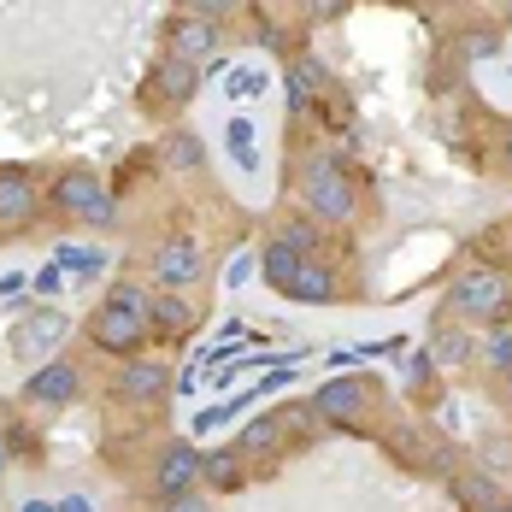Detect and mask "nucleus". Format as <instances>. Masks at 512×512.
Here are the masks:
<instances>
[{
	"label": "nucleus",
	"mask_w": 512,
	"mask_h": 512,
	"mask_svg": "<svg viewBox=\"0 0 512 512\" xmlns=\"http://www.w3.org/2000/svg\"><path fill=\"white\" fill-rule=\"evenodd\" d=\"M148 330H154V289H142V283H112L106 301L95 307V318H89L95 348L118 359H136Z\"/></svg>",
	"instance_id": "1"
},
{
	"label": "nucleus",
	"mask_w": 512,
	"mask_h": 512,
	"mask_svg": "<svg viewBox=\"0 0 512 512\" xmlns=\"http://www.w3.org/2000/svg\"><path fill=\"white\" fill-rule=\"evenodd\" d=\"M301 201H307L312 224H348L359 212V189L336 154H312L301 171Z\"/></svg>",
	"instance_id": "2"
},
{
	"label": "nucleus",
	"mask_w": 512,
	"mask_h": 512,
	"mask_svg": "<svg viewBox=\"0 0 512 512\" xmlns=\"http://www.w3.org/2000/svg\"><path fill=\"white\" fill-rule=\"evenodd\" d=\"M448 312L501 330V324L512 318V277L507 271H495V265H471V271H460L454 289H448Z\"/></svg>",
	"instance_id": "3"
},
{
	"label": "nucleus",
	"mask_w": 512,
	"mask_h": 512,
	"mask_svg": "<svg viewBox=\"0 0 512 512\" xmlns=\"http://www.w3.org/2000/svg\"><path fill=\"white\" fill-rule=\"evenodd\" d=\"M65 218H77V224H95V230H112L118 224V195H112V183H101L95 171H65L59 183H53L48 195Z\"/></svg>",
	"instance_id": "4"
},
{
	"label": "nucleus",
	"mask_w": 512,
	"mask_h": 512,
	"mask_svg": "<svg viewBox=\"0 0 512 512\" xmlns=\"http://www.w3.org/2000/svg\"><path fill=\"white\" fill-rule=\"evenodd\" d=\"M148 271H154L159 295H189V289L206 277V248L189 236V230H171V236H159Z\"/></svg>",
	"instance_id": "5"
},
{
	"label": "nucleus",
	"mask_w": 512,
	"mask_h": 512,
	"mask_svg": "<svg viewBox=\"0 0 512 512\" xmlns=\"http://www.w3.org/2000/svg\"><path fill=\"white\" fill-rule=\"evenodd\" d=\"M71 336V318L59 307H36L18 330H12V359H24V365H48V354Z\"/></svg>",
	"instance_id": "6"
},
{
	"label": "nucleus",
	"mask_w": 512,
	"mask_h": 512,
	"mask_svg": "<svg viewBox=\"0 0 512 512\" xmlns=\"http://www.w3.org/2000/svg\"><path fill=\"white\" fill-rule=\"evenodd\" d=\"M42 218V183L24 165H0V230H30Z\"/></svg>",
	"instance_id": "7"
},
{
	"label": "nucleus",
	"mask_w": 512,
	"mask_h": 512,
	"mask_svg": "<svg viewBox=\"0 0 512 512\" xmlns=\"http://www.w3.org/2000/svg\"><path fill=\"white\" fill-rule=\"evenodd\" d=\"M201 448L195 442H165L154 460V495L165 501H177V495H189V489H201Z\"/></svg>",
	"instance_id": "8"
},
{
	"label": "nucleus",
	"mask_w": 512,
	"mask_h": 512,
	"mask_svg": "<svg viewBox=\"0 0 512 512\" xmlns=\"http://www.w3.org/2000/svg\"><path fill=\"white\" fill-rule=\"evenodd\" d=\"M307 407H312L318 424H359V418L371 412V389H365L359 377H330Z\"/></svg>",
	"instance_id": "9"
},
{
	"label": "nucleus",
	"mask_w": 512,
	"mask_h": 512,
	"mask_svg": "<svg viewBox=\"0 0 512 512\" xmlns=\"http://www.w3.org/2000/svg\"><path fill=\"white\" fill-rule=\"evenodd\" d=\"M77 395H83V371H77L71 359H48V365H36L30 383H24V401H30V407H71Z\"/></svg>",
	"instance_id": "10"
},
{
	"label": "nucleus",
	"mask_w": 512,
	"mask_h": 512,
	"mask_svg": "<svg viewBox=\"0 0 512 512\" xmlns=\"http://www.w3.org/2000/svg\"><path fill=\"white\" fill-rule=\"evenodd\" d=\"M112 389L130 407H159L165 389H171V365H159V359H124L118 377H112Z\"/></svg>",
	"instance_id": "11"
},
{
	"label": "nucleus",
	"mask_w": 512,
	"mask_h": 512,
	"mask_svg": "<svg viewBox=\"0 0 512 512\" xmlns=\"http://www.w3.org/2000/svg\"><path fill=\"white\" fill-rule=\"evenodd\" d=\"M218 42H224V36H218V24H212V18L183 12V18L171 24V59H183V65H195V71L218 59Z\"/></svg>",
	"instance_id": "12"
},
{
	"label": "nucleus",
	"mask_w": 512,
	"mask_h": 512,
	"mask_svg": "<svg viewBox=\"0 0 512 512\" xmlns=\"http://www.w3.org/2000/svg\"><path fill=\"white\" fill-rule=\"evenodd\" d=\"M148 89H154V106H189L195 89H201V71L165 53V59L154 65V77H148Z\"/></svg>",
	"instance_id": "13"
},
{
	"label": "nucleus",
	"mask_w": 512,
	"mask_h": 512,
	"mask_svg": "<svg viewBox=\"0 0 512 512\" xmlns=\"http://www.w3.org/2000/svg\"><path fill=\"white\" fill-rule=\"evenodd\" d=\"M324 83H330V77H324V65H318V59H295V65H289V77H283L289 112H307V106L324 95Z\"/></svg>",
	"instance_id": "14"
},
{
	"label": "nucleus",
	"mask_w": 512,
	"mask_h": 512,
	"mask_svg": "<svg viewBox=\"0 0 512 512\" xmlns=\"http://www.w3.org/2000/svg\"><path fill=\"white\" fill-rule=\"evenodd\" d=\"M189 330H195V301L189 295H154V336L183 342Z\"/></svg>",
	"instance_id": "15"
},
{
	"label": "nucleus",
	"mask_w": 512,
	"mask_h": 512,
	"mask_svg": "<svg viewBox=\"0 0 512 512\" xmlns=\"http://www.w3.org/2000/svg\"><path fill=\"white\" fill-rule=\"evenodd\" d=\"M283 295H289V301H301V307H330V301H336V277H330V265L307 259V265H301V277H295Z\"/></svg>",
	"instance_id": "16"
},
{
	"label": "nucleus",
	"mask_w": 512,
	"mask_h": 512,
	"mask_svg": "<svg viewBox=\"0 0 512 512\" xmlns=\"http://www.w3.org/2000/svg\"><path fill=\"white\" fill-rule=\"evenodd\" d=\"M277 442H283V412H277V418H254V424L236 436L230 454H236V460H259V454H271Z\"/></svg>",
	"instance_id": "17"
},
{
	"label": "nucleus",
	"mask_w": 512,
	"mask_h": 512,
	"mask_svg": "<svg viewBox=\"0 0 512 512\" xmlns=\"http://www.w3.org/2000/svg\"><path fill=\"white\" fill-rule=\"evenodd\" d=\"M301 265H307V259H301V254H289L283 242H271V248L259 254V277H265V283H271V289L283 295V289H289V283L301 277Z\"/></svg>",
	"instance_id": "18"
},
{
	"label": "nucleus",
	"mask_w": 512,
	"mask_h": 512,
	"mask_svg": "<svg viewBox=\"0 0 512 512\" xmlns=\"http://www.w3.org/2000/svg\"><path fill=\"white\" fill-rule=\"evenodd\" d=\"M201 483H212V489H242V460H236L230 448L206 454L201 460Z\"/></svg>",
	"instance_id": "19"
},
{
	"label": "nucleus",
	"mask_w": 512,
	"mask_h": 512,
	"mask_svg": "<svg viewBox=\"0 0 512 512\" xmlns=\"http://www.w3.org/2000/svg\"><path fill=\"white\" fill-rule=\"evenodd\" d=\"M201 159H206L201 136H189V130H171V136H165V165H171V171H195Z\"/></svg>",
	"instance_id": "20"
},
{
	"label": "nucleus",
	"mask_w": 512,
	"mask_h": 512,
	"mask_svg": "<svg viewBox=\"0 0 512 512\" xmlns=\"http://www.w3.org/2000/svg\"><path fill=\"white\" fill-rule=\"evenodd\" d=\"M454 495H460L465 507H477V512L501 507V489H495L489 477H477V471H471V477H454Z\"/></svg>",
	"instance_id": "21"
},
{
	"label": "nucleus",
	"mask_w": 512,
	"mask_h": 512,
	"mask_svg": "<svg viewBox=\"0 0 512 512\" xmlns=\"http://www.w3.org/2000/svg\"><path fill=\"white\" fill-rule=\"evenodd\" d=\"M224 142H230V159H236L242 171H259V154H254V124H248V118H230Z\"/></svg>",
	"instance_id": "22"
},
{
	"label": "nucleus",
	"mask_w": 512,
	"mask_h": 512,
	"mask_svg": "<svg viewBox=\"0 0 512 512\" xmlns=\"http://www.w3.org/2000/svg\"><path fill=\"white\" fill-rule=\"evenodd\" d=\"M318 236H324V230H318L312 218H295V224H283V230H277V242H283L289 254H301V259H312V248H318Z\"/></svg>",
	"instance_id": "23"
},
{
	"label": "nucleus",
	"mask_w": 512,
	"mask_h": 512,
	"mask_svg": "<svg viewBox=\"0 0 512 512\" xmlns=\"http://www.w3.org/2000/svg\"><path fill=\"white\" fill-rule=\"evenodd\" d=\"M53 265H59V271H83V277H95V271H106V254L101 248H59Z\"/></svg>",
	"instance_id": "24"
},
{
	"label": "nucleus",
	"mask_w": 512,
	"mask_h": 512,
	"mask_svg": "<svg viewBox=\"0 0 512 512\" xmlns=\"http://www.w3.org/2000/svg\"><path fill=\"white\" fill-rule=\"evenodd\" d=\"M436 354L448 359V365H465V359H471V336H465V330H442V336H436Z\"/></svg>",
	"instance_id": "25"
},
{
	"label": "nucleus",
	"mask_w": 512,
	"mask_h": 512,
	"mask_svg": "<svg viewBox=\"0 0 512 512\" xmlns=\"http://www.w3.org/2000/svg\"><path fill=\"white\" fill-rule=\"evenodd\" d=\"M483 354H489V365H495V371H512V330H507V324L489 336V348H483Z\"/></svg>",
	"instance_id": "26"
},
{
	"label": "nucleus",
	"mask_w": 512,
	"mask_h": 512,
	"mask_svg": "<svg viewBox=\"0 0 512 512\" xmlns=\"http://www.w3.org/2000/svg\"><path fill=\"white\" fill-rule=\"evenodd\" d=\"M259 71H230V95H259Z\"/></svg>",
	"instance_id": "27"
},
{
	"label": "nucleus",
	"mask_w": 512,
	"mask_h": 512,
	"mask_svg": "<svg viewBox=\"0 0 512 512\" xmlns=\"http://www.w3.org/2000/svg\"><path fill=\"white\" fill-rule=\"evenodd\" d=\"M165 512H212V507H206V495H201V489H189V495L165 501Z\"/></svg>",
	"instance_id": "28"
},
{
	"label": "nucleus",
	"mask_w": 512,
	"mask_h": 512,
	"mask_svg": "<svg viewBox=\"0 0 512 512\" xmlns=\"http://www.w3.org/2000/svg\"><path fill=\"white\" fill-rule=\"evenodd\" d=\"M489 53H495V36H489V30L465 36V59H489Z\"/></svg>",
	"instance_id": "29"
},
{
	"label": "nucleus",
	"mask_w": 512,
	"mask_h": 512,
	"mask_svg": "<svg viewBox=\"0 0 512 512\" xmlns=\"http://www.w3.org/2000/svg\"><path fill=\"white\" fill-rule=\"evenodd\" d=\"M59 283H65V277H59V265H42V271L30 277V289H36V295H53Z\"/></svg>",
	"instance_id": "30"
},
{
	"label": "nucleus",
	"mask_w": 512,
	"mask_h": 512,
	"mask_svg": "<svg viewBox=\"0 0 512 512\" xmlns=\"http://www.w3.org/2000/svg\"><path fill=\"white\" fill-rule=\"evenodd\" d=\"M53 512H95V501H89V495H65Z\"/></svg>",
	"instance_id": "31"
},
{
	"label": "nucleus",
	"mask_w": 512,
	"mask_h": 512,
	"mask_svg": "<svg viewBox=\"0 0 512 512\" xmlns=\"http://www.w3.org/2000/svg\"><path fill=\"white\" fill-rule=\"evenodd\" d=\"M18 512H53V507H48V501H24Z\"/></svg>",
	"instance_id": "32"
},
{
	"label": "nucleus",
	"mask_w": 512,
	"mask_h": 512,
	"mask_svg": "<svg viewBox=\"0 0 512 512\" xmlns=\"http://www.w3.org/2000/svg\"><path fill=\"white\" fill-rule=\"evenodd\" d=\"M6 465H12V454H6V442H0V471H6Z\"/></svg>",
	"instance_id": "33"
},
{
	"label": "nucleus",
	"mask_w": 512,
	"mask_h": 512,
	"mask_svg": "<svg viewBox=\"0 0 512 512\" xmlns=\"http://www.w3.org/2000/svg\"><path fill=\"white\" fill-rule=\"evenodd\" d=\"M507 165H512V130H507Z\"/></svg>",
	"instance_id": "34"
},
{
	"label": "nucleus",
	"mask_w": 512,
	"mask_h": 512,
	"mask_svg": "<svg viewBox=\"0 0 512 512\" xmlns=\"http://www.w3.org/2000/svg\"><path fill=\"white\" fill-rule=\"evenodd\" d=\"M489 512H512V507H507V501H501V507H489Z\"/></svg>",
	"instance_id": "35"
},
{
	"label": "nucleus",
	"mask_w": 512,
	"mask_h": 512,
	"mask_svg": "<svg viewBox=\"0 0 512 512\" xmlns=\"http://www.w3.org/2000/svg\"><path fill=\"white\" fill-rule=\"evenodd\" d=\"M507 18H512V12H507Z\"/></svg>",
	"instance_id": "36"
}]
</instances>
